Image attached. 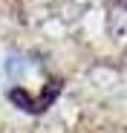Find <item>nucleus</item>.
<instances>
[{"label":"nucleus","mask_w":127,"mask_h":133,"mask_svg":"<svg viewBox=\"0 0 127 133\" xmlns=\"http://www.w3.org/2000/svg\"><path fill=\"white\" fill-rule=\"evenodd\" d=\"M58 93H61V78H49L46 81V90L40 96H29L23 87H12V90H9V101L17 104L20 110H26V113H44V110L55 101Z\"/></svg>","instance_id":"nucleus-1"}]
</instances>
